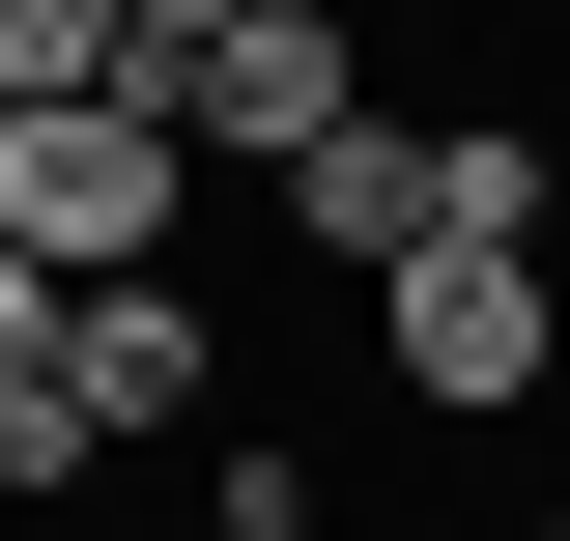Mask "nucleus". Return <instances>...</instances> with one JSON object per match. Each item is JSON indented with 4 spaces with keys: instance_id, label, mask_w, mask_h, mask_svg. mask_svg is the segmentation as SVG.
I'll use <instances>...</instances> for the list:
<instances>
[{
    "instance_id": "obj_4",
    "label": "nucleus",
    "mask_w": 570,
    "mask_h": 541,
    "mask_svg": "<svg viewBox=\"0 0 570 541\" xmlns=\"http://www.w3.org/2000/svg\"><path fill=\"white\" fill-rule=\"evenodd\" d=\"M428 228H456V115H343L314 171H285V257H343V285H400Z\"/></svg>"
},
{
    "instance_id": "obj_5",
    "label": "nucleus",
    "mask_w": 570,
    "mask_h": 541,
    "mask_svg": "<svg viewBox=\"0 0 570 541\" xmlns=\"http://www.w3.org/2000/svg\"><path fill=\"white\" fill-rule=\"evenodd\" d=\"M58 400L86 427H200L228 400V314H200V285H86V314H58Z\"/></svg>"
},
{
    "instance_id": "obj_6",
    "label": "nucleus",
    "mask_w": 570,
    "mask_h": 541,
    "mask_svg": "<svg viewBox=\"0 0 570 541\" xmlns=\"http://www.w3.org/2000/svg\"><path fill=\"white\" fill-rule=\"evenodd\" d=\"M86 86H142V0H0V115H86Z\"/></svg>"
},
{
    "instance_id": "obj_9",
    "label": "nucleus",
    "mask_w": 570,
    "mask_h": 541,
    "mask_svg": "<svg viewBox=\"0 0 570 541\" xmlns=\"http://www.w3.org/2000/svg\"><path fill=\"white\" fill-rule=\"evenodd\" d=\"M58 314H86V285H29V257H0V427L58 400Z\"/></svg>"
},
{
    "instance_id": "obj_3",
    "label": "nucleus",
    "mask_w": 570,
    "mask_h": 541,
    "mask_svg": "<svg viewBox=\"0 0 570 541\" xmlns=\"http://www.w3.org/2000/svg\"><path fill=\"white\" fill-rule=\"evenodd\" d=\"M142 115L200 142V171H314V142L371 115V58H343V0H257V29H228V58H171Z\"/></svg>"
},
{
    "instance_id": "obj_7",
    "label": "nucleus",
    "mask_w": 570,
    "mask_h": 541,
    "mask_svg": "<svg viewBox=\"0 0 570 541\" xmlns=\"http://www.w3.org/2000/svg\"><path fill=\"white\" fill-rule=\"evenodd\" d=\"M542 200H570V142H542V115H456V228H513V257H542Z\"/></svg>"
},
{
    "instance_id": "obj_2",
    "label": "nucleus",
    "mask_w": 570,
    "mask_h": 541,
    "mask_svg": "<svg viewBox=\"0 0 570 541\" xmlns=\"http://www.w3.org/2000/svg\"><path fill=\"white\" fill-rule=\"evenodd\" d=\"M371 342H400V400H428V427H513V400L570 371V314H542V257H513V228H428V257L371 285Z\"/></svg>"
},
{
    "instance_id": "obj_8",
    "label": "nucleus",
    "mask_w": 570,
    "mask_h": 541,
    "mask_svg": "<svg viewBox=\"0 0 570 541\" xmlns=\"http://www.w3.org/2000/svg\"><path fill=\"white\" fill-rule=\"evenodd\" d=\"M200 541H314V456H285V427H257V456L200 484Z\"/></svg>"
},
{
    "instance_id": "obj_1",
    "label": "nucleus",
    "mask_w": 570,
    "mask_h": 541,
    "mask_svg": "<svg viewBox=\"0 0 570 541\" xmlns=\"http://www.w3.org/2000/svg\"><path fill=\"white\" fill-rule=\"evenodd\" d=\"M171 228H200V142L142 115V86L0 115V257H29V285H171Z\"/></svg>"
},
{
    "instance_id": "obj_10",
    "label": "nucleus",
    "mask_w": 570,
    "mask_h": 541,
    "mask_svg": "<svg viewBox=\"0 0 570 541\" xmlns=\"http://www.w3.org/2000/svg\"><path fill=\"white\" fill-rule=\"evenodd\" d=\"M513 541H570V513H513Z\"/></svg>"
}]
</instances>
